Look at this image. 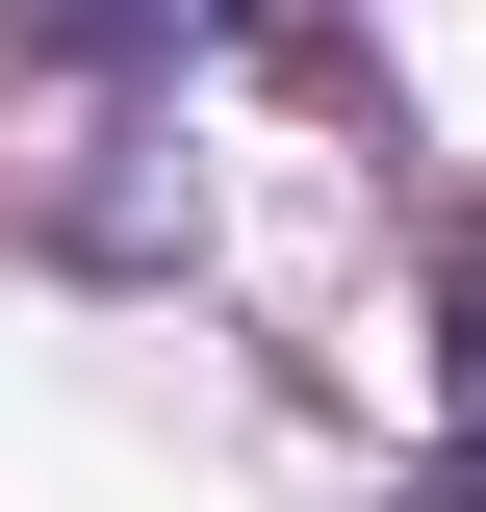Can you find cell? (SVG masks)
<instances>
[{"label": "cell", "instance_id": "cell-1", "mask_svg": "<svg viewBox=\"0 0 486 512\" xmlns=\"http://www.w3.org/2000/svg\"><path fill=\"white\" fill-rule=\"evenodd\" d=\"M435 512H486V461H461V487H435Z\"/></svg>", "mask_w": 486, "mask_h": 512}, {"label": "cell", "instance_id": "cell-2", "mask_svg": "<svg viewBox=\"0 0 486 512\" xmlns=\"http://www.w3.org/2000/svg\"><path fill=\"white\" fill-rule=\"evenodd\" d=\"M103 26H154V0H103Z\"/></svg>", "mask_w": 486, "mask_h": 512}]
</instances>
